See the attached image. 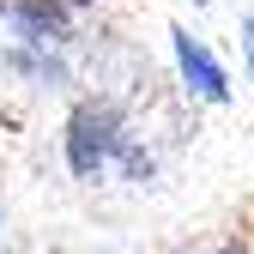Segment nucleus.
<instances>
[{
    "mask_svg": "<svg viewBox=\"0 0 254 254\" xmlns=\"http://www.w3.org/2000/svg\"><path fill=\"white\" fill-rule=\"evenodd\" d=\"M67 6H91V0H67Z\"/></svg>",
    "mask_w": 254,
    "mask_h": 254,
    "instance_id": "nucleus-6",
    "label": "nucleus"
},
{
    "mask_svg": "<svg viewBox=\"0 0 254 254\" xmlns=\"http://www.w3.org/2000/svg\"><path fill=\"white\" fill-rule=\"evenodd\" d=\"M242 55H248V73H254V12L242 18Z\"/></svg>",
    "mask_w": 254,
    "mask_h": 254,
    "instance_id": "nucleus-4",
    "label": "nucleus"
},
{
    "mask_svg": "<svg viewBox=\"0 0 254 254\" xmlns=\"http://www.w3.org/2000/svg\"><path fill=\"white\" fill-rule=\"evenodd\" d=\"M170 37H176V67H182L188 91H200L206 103H224V97H230V79H224V67H218V61H212V49H206L200 37H188L182 24L170 30Z\"/></svg>",
    "mask_w": 254,
    "mask_h": 254,
    "instance_id": "nucleus-2",
    "label": "nucleus"
},
{
    "mask_svg": "<svg viewBox=\"0 0 254 254\" xmlns=\"http://www.w3.org/2000/svg\"><path fill=\"white\" fill-rule=\"evenodd\" d=\"M212 254H254V248H242V242H224V248H212Z\"/></svg>",
    "mask_w": 254,
    "mask_h": 254,
    "instance_id": "nucleus-5",
    "label": "nucleus"
},
{
    "mask_svg": "<svg viewBox=\"0 0 254 254\" xmlns=\"http://www.w3.org/2000/svg\"><path fill=\"white\" fill-rule=\"evenodd\" d=\"M6 12L18 18L24 43H61L67 37V0H6Z\"/></svg>",
    "mask_w": 254,
    "mask_h": 254,
    "instance_id": "nucleus-3",
    "label": "nucleus"
},
{
    "mask_svg": "<svg viewBox=\"0 0 254 254\" xmlns=\"http://www.w3.org/2000/svg\"><path fill=\"white\" fill-rule=\"evenodd\" d=\"M0 12H6V0H0Z\"/></svg>",
    "mask_w": 254,
    "mask_h": 254,
    "instance_id": "nucleus-7",
    "label": "nucleus"
},
{
    "mask_svg": "<svg viewBox=\"0 0 254 254\" xmlns=\"http://www.w3.org/2000/svg\"><path fill=\"white\" fill-rule=\"evenodd\" d=\"M121 145H127V121H121V109L109 97L73 103V115H67V164H73L79 182L103 176L115 157H121Z\"/></svg>",
    "mask_w": 254,
    "mask_h": 254,
    "instance_id": "nucleus-1",
    "label": "nucleus"
}]
</instances>
